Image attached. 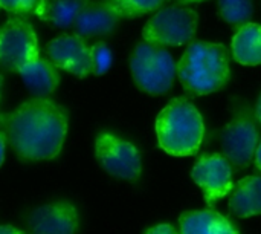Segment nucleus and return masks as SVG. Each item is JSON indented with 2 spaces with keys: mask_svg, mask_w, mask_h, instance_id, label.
<instances>
[{
  "mask_svg": "<svg viewBox=\"0 0 261 234\" xmlns=\"http://www.w3.org/2000/svg\"><path fill=\"white\" fill-rule=\"evenodd\" d=\"M12 150L26 161L55 158L67 133V113L52 100L32 98L0 118Z\"/></svg>",
  "mask_w": 261,
  "mask_h": 234,
  "instance_id": "obj_1",
  "label": "nucleus"
},
{
  "mask_svg": "<svg viewBox=\"0 0 261 234\" xmlns=\"http://www.w3.org/2000/svg\"><path fill=\"white\" fill-rule=\"evenodd\" d=\"M176 74L191 95H208L220 90L231 77L226 46L211 41H191L180 57Z\"/></svg>",
  "mask_w": 261,
  "mask_h": 234,
  "instance_id": "obj_2",
  "label": "nucleus"
},
{
  "mask_svg": "<svg viewBox=\"0 0 261 234\" xmlns=\"http://www.w3.org/2000/svg\"><path fill=\"white\" fill-rule=\"evenodd\" d=\"M203 120L187 98H176L156 118V135L164 152L173 156L194 155L203 141Z\"/></svg>",
  "mask_w": 261,
  "mask_h": 234,
  "instance_id": "obj_3",
  "label": "nucleus"
},
{
  "mask_svg": "<svg viewBox=\"0 0 261 234\" xmlns=\"http://www.w3.org/2000/svg\"><path fill=\"white\" fill-rule=\"evenodd\" d=\"M130 69L138 87L150 95L167 93L176 78V63L171 54L164 46L148 41L135 48Z\"/></svg>",
  "mask_w": 261,
  "mask_h": 234,
  "instance_id": "obj_4",
  "label": "nucleus"
},
{
  "mask_svg": "<svg viewBox=\"0 0 261 234\" xmlns=\"http://www.w3.org/2000/svg\"><path fill=\"white\" fill-rule=\"evenodd\" d=\"M197 12L187 6H165L145 23L142 37L159 46H180L191 41L197 31Z\"/></svg>",
  "mask_w": 261,
  "mask_h": 234,
  "instance_id": "obj_5",
  "label": "nucleus"
},
{
  "mask_svg": "<svg viewBox=\"0 0 261 234\" xmlns=\"http://www.w3.org/2000/svg\"><path fill=\"white\" fill-rule=\"evenodd\" d=\"M40 57L34 26L23 15H12L0 28V66L18 72L26 63Z\"/></svg>",
  "mask_w": 261,
  "mask_h": 234,
  "instance_id": "obj_6",
  "label": "nucleus"
},
{
  "mask_svg": "<svg viewBox=\"0 0 261 234\" xmlns=\"http://www.w3.org/2000/svg\"><path fill=\"white\" fill-rule=\"evenodd\" d=\"M95 156L112 176L135 181L141 175V155L138 149L112 133H99L95 141Z\"/></svg>",
  "mask_w": 261,
  "mask_h": 234,
  "instance_id": "obj_7",
  "label": "nucleus"
},
{
  "mask_svg": "<svg viewBox=\"0 0 261 234\" xmlns=\"http://www.w3.org/2000/svg\"><path fill=\"white\" fill-rule=\"evenodd\" d=\"M193 181L202 189L208 205L225 198L232 189V169L226 156L205 155L202 156L191 172Z\"/></svg>",
  "mask_w": 261,
  "mask_h": 234,
  "instance_id": "obj_8",
  "label": "nucleus"
},
{
  "mask_svg": "<svg viewBox=\"0 0 261 234\" xmlns=\"http://www.w3.org/2000/svg\"><path fill=\"white\" fill-rule=\"evenodd\" d=\"M258 130L251 118L240 115L234 118L222 133V149L226 159L239 167L245 169L251 164L258 147Z\"/></svg>",
  "mask_w": 261,
  "mask_h": 234,
  "instance_id": "obj_9",
  "label": "nucleus"
},
{
  "mask_svg": "<svg viewBox=\"0 0 261 234\" xmlns=\"http://www.w3.org/2000/svg\"><path fill=\"white\" fill-rule=\"evenodd\" d=\"M46 54L47 60L57 69H63L80 78L92 74L90 48L78 34L55 37L47 43Z\"/></svg>",
  "mask_w": 261,
  "mask_h": 234,
  "instance_id": "obj_10",
  "label": "nucleus"
},
{
  "mask_svg": "<svg viewBox=\"0 0 261 234\" xmlns=\"http://www.w3.org/2000/svg\"><path fill=\"white\" fill-rule=\"evenodd\" d=\"M28 224L31 234H75L80 219L70 202L57 201L34 210Z\"/></svg>",
  "mask_w": 261,
  "mask_h": 234,
  "instance_id": "obj_11",
  "label": "nucleus"
},
{
  "mask_svg": "<svg viewBox=\"0 0 261 234\" xmlns=\"http://www.w3.org/2000/svg\"><path fill=\"white\" fill-rule=\"evenodd\" d=\"M122 17L119 12L110 5V2H89L87 6L80 12L73 29L75 32L83 37H98V35H109L112 34L119 20Z\"/></svg>",
  "mask_w": 261,
  "mask_h": 234,
  "instance_id": "obj_12",
  "label": "nucleus"
},
{
  "mask_svg": "<svg viewBox=\"0 0 261 234\" xmlns=\"http://www.w3.org/2000/svg\"><path fill=\"white\" fill-rule=\"evenodd\" d=\"M23 83L29 89V92L38 98H46L47 95L54 93L60 83V75L57 67L41 57H37L26 63L18 71Z\"/></svg>",
  "mask_w": 261,
  "mask_h": 234,
  "instance_id": "obj_13",
  "label": "nucleus"
},
{
  "mask_svg": "<svg viewBox=\"0 0 261 234\" xmlns=\"http://www.w3.org/2000/svg\"><path fill=\"white\" fill-rule=\"evenodd\" d=\"M179 222L180 234H239L225 216L213 210L184 213Z\"/></svg>",
  "mask_w": 261,
  "mask_h": 234,
  "instance_id": "obj_14",
  "label": "nucleus"
},
{
  "mask_svg": "<svg viewBox=\"0 0 261 234\" xmlns=\"http://www.w3.org/2000/svg\"><path fill=\"white\" fill-rule=\"evenodd\" d=\"M90 0H41L35 15L55 28L67 29L75 25L80 12Z\"/></svg>",
  "mask_w": 261,
  "mask_h": 234,
  "instance_id": "obj_15",
  "label": "nucleus"
},
{
  "mask_svg": "<svg viewBox=\"0 0 261 234\" xmlns=\"http://www.w3.org/2000/svg\"><path fill=\"white\" fill-rule=\"evenodd\" d=\"M229 210L237 218L261 215V176H248L239 181L229 199Z\"/></svg>",
  "mask_w": 261,
  "mask_h": 234,
  "instance_id": "obj_16",
  "label": "nucleus"
},
{
  "mask_svg": "<svg viewBox=\"0 0 261 234\" xmlns=\"http://www.w3.org/2000/svg\"><path fill=\"white\" fill-rule=\"evenodd\" d=\"M232 55L243 66L261 64V26L246 23L239 28L232 38Z\"/></svg>",
  "mask_w": 261,
  "mask_h": 234,
  "instance_id": "obj_17",
  "label": "nucleus"
},
{
  "mask_svg": "<svg viewBox=\"0 0 261 234\" xmlns=\"http://www.w3.org/2000/svg\"><path fill=\"white\" fill-rule=\"evenodd\" d=\"M219 11L225 21L243 26L254 14V3L252 0H219Z\"/></svg>",
  "mask_w": 261,
  "mask_h": 234,
  "instance_id": "obj_18",
  "label": "nucleus"
},
{
  "mask_svg": "<svg viewBox=\"0 0 261 234\" xmlns=\"http://www.w3.org/2000/svg\"><path fill=\"white\" fill-rule=\"evenodd\" d=\"M121 17L133 18L159 9L165 0H109Z\"/></svg>",
  "mask_w": 261,
  "mask_h": 234,
  "instance_id": "obj_19",
  "label": "nucleus"
},
{
  "mask_svg": "<svg viewBox=\"0 0 261 234\" xmlns=\"http://www.w3.org/2000/svg\"><path fill=\"white\" fill-rule=\"evenodd\" d=\"M90 57H92V74L104 75L112 67L113 54L112 49L104 41H98L90 48Z\"/></svg>",
  "mask_w": 261,
  "mask_h": 234,
  "instance_id": "obj_20",
  "label": "nucleus"
},
{
  "mask_svg": "<svg viewBox=\"0 0 261 234\" xmlns=\"http://www.w3.org/2000/svg\"><path fill=\"white\" fill-rule=\"evenodd\" d=\"M41 0H0V8L6 9L12 15L34 14Z\"/></svg>",
  "mask_w": 261,
  "mask_h": 234,
  "instance_id": "obj_21",
  "label": "nucleus"
},
{
  "mask_svg": "<svg viewBox=\"0 0 261 234\" xmlns=\"http://www.w3.org/2000/svg\"><path fill=\"white\" fill-rule=\"evenodd\" d=\"M145 234H177L176 228L173 225L168 224H159L156 227H151L150 230H147Z\"/></svg>",
  "mask_w": 261,
  "mask_h": 234,
  "instance_id": "obj_22",
  "label": "nucleus"
},
{
  "mask_svg": "<svg viewBox=\"0 0 261 234\" xmlns=\"http://www.w3.org/2000/svg\"><path fill=\"white\" fill-rule=\"evenodd\" d=\"M5 147H6V136L3 132H0V166L3 164L5 159Z\"/></svg>",
  "mask_w": 261,
  "mask_h": 234,
  "instance_id": "obj_23",
  "label": "nucleus"
},
{
  "mask_svg": "<svg viewBox=\"0 0 261 234\" xmlns=\"http://www.w3.org/2000/svg\"><path fill=\"white\" fill-rule=\"evenodd\" d=\"M0 234H24L21 230H17V228H14V227H6V225H3V227H0Z\"/></svg>",
  "mask_w": 261,
  "mask_h": 234,
  "instance_id": "obj_24",
  "label": "nucleus"
},
{
  "mask_svg": "<svg viewBox=\"0 0 261 234\" xmlns=\"http://www.w3.org/2000/svg\"><path fill=\"white\" fill-rule=\"evenodd\" d=\"M255 164H257V167L261 170V143L258 144L257 152H255Z\"/></svg>",
  "mask_w": 261,
  "mask_h": 234,
  "instance_id": "obj_25",
  "label": "nucleus"
},
{
  "mask_svg": "<svg viewBox=\"0 0 261 234\" xmlns=\"http://www.w3.org/2000/svg\"><path fill=\"white\" fill-rule=\"evenodd\" d=\"M255 115H257V120L261 123V97L260 100H258V103H257V109H255Z\"/></svg>",
  "mask_w": 261,
  "mask_h": 234,
  "instance_id": "obj_26",
  "label": "nucleus"
},
{
  "mask_svg": "<svg viewBox=\"0 0 261 234\" xmlns=\"http://www.w3.org/2000/svg\"><path fill=\"white\" fill-rule=\"evenodd\" d=\"M2 87H3V77L0 74V101H2Z\"/></svg>",
  "mask_w": 261,
  "mask_h": 234,
  "instance_id": "obj_27",
  "label": "nucleus"
},
{
  "mask_svg": "<svg viewBox=\"0 0 261 234\" xmlns=\"http://www.w3.org/2000/svg\"><path fill=\"white\" fill-rule=\"evenodd\" d=\"M182 2H202V0H182Z\"/></svg>",
  "mask_w": 261,
  "mask_h": 234,
  "instance_id": "obj_28",
  "label": "nucleus"
}]
</instances>
